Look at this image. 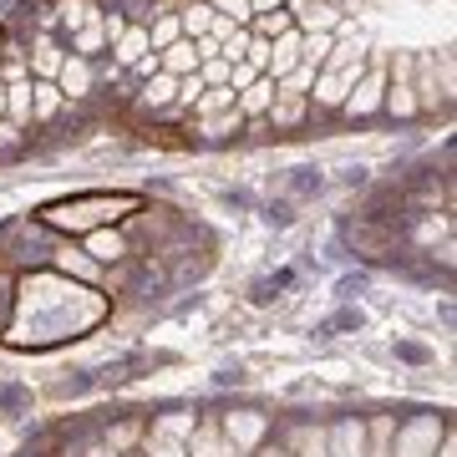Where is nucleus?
Instances as JSON below:
<instances>
[{
  "label": "nucleus",
  "instance_id": "f257e3e1",
  "mask_svg": "<svg viewBox=\"0 0 457 457\" xmlns=\"http://www.w3.org/2000/svg\"><path fill=\"white\" fill-rule=\"evenodd\" d=\"M386 107L396 117H417V97H411V62L396 56L392 62V77H386Z\"/></svg>",
  "mask_w": 457,
  "mask_h": 457
},
{
  "label": "nucleus",
  "instance_id": "f03ea898",
  "mask_svg": "<svg viewBox=\"0 0 457 457\" xmlns=\"http://www.w3.org/2000/svg\"><path fill=\"white\" fill-rule=\"evenodd\" d=\"M411 71H417V82H411L417 112H437V107H447V97L437 92V62H432V56H417V62H411Z\"/></svg>",
  "mask_w": 457,
  "mask_h": 457
},
{
  "label": "nucleus",
  "instance_id": "7ed1b4c3",
  "mask_svg": "<svg viewBox=\"0 0 457 457\" xmlns=\"http://www.w3.org/2000/svg\"><path fill=\"white\" fill-rule=\"evenodd\" d=\"M56 87H62L66 102H71V97H87V92H92V62L71 51V56L62 62V71H56Z\"/></svg>",
  "mask_w": 457,
  "mask_h": 457
},
{
  "label": "nucleus",
  "instance_id": "20e7f679",
  "mask_svg": "<svg viewBox=\"0 0 457 457\" xmlns=\"http://www.w3.org/2000/svg\"><path fill=\"white\" fill-rule=\"evenodd\" d=\"M300 41H305V36L295 31H285V36H275V41H270V62H264V71H275V77H290L295 66H300Z\"/></svg>",
  "mask_w": 457,
  "mask_h": 457
},
{
  "label": "nucleus",
  "instance_id": "39448f33",
  "mask_svg": "<svg viewBox=\"0 0 457 457\" xmlns=\"http://www.w3.org/2000/svg\"><path fill=\"white\" fill-rule=\"evenodd\" d=\"M270 122L275 128H295L300 117H305V92H290V87H275V102H270Z\"/></svg>",
  "mask_w": 457,
  "mask_h": 457
},
{
  "label": "nucleus",
  "instance_id": "423d86ee",
  "mask_svg": "<svg viewBox=\"0 0 457 457\" xmlns=\"http://www.w3.org/2000/svg\"><path fill=\"white\" fill-rule=\"evenodd\" d=\"M158 66H163L168 77H194L198 71V51H194V41H173L168 51H158Z\"/></svg>",
  "mask_w": 457,
  "mask_h": 457
},
{
  "label": "nucleus",
  "instance_id": "0eeeda50",
  "mask_svg": "<svg viewBox=\"0 0 457 457\" xmlns=\"http://www.w3.org/2000/svg\"><path fill=\"white\" fill-rule=\"evenodd\" d=\"M173 41H183V26H179V11H173V5H163V11L153 16V26H147V46L168 51Z\"/></svg>",
  "mask_w": 457,
  "mask_h": 457
},
{
  "label": "nucleus",
  "instance_id": "6e6552de",
  "mask_svg": "<svg viewBox=\"0 0 457 457\" xmlns=\"http://www.w3.org/2000/svg\"><path fill=\"white\" fill-rule=\"evenodd\" d=\"M147 51H153V46H147V26H128V31L112 41V62L117 66H132V62H143Z\"/></svg>",
  "mask_w": 457,
  "mask_h": 457
},
{
  "label": "nucleus",
  "instance_id": "1a4fd4ad",
  "mask_svg": "<svg viewBox=\"0 0 457 457\" xmlns=\"http://www.w3.org/2000/svg\"><path fill=\"white\" fill-rule=\"evenodd\" d=\"M87 249H92V260H102V264L128 260V254H132L128 239H122V234H112V228H92V234H87Z\"/></svg>",
  "mask_w": 457,
  "mask_h": 457
},
{
  "label": "nucleus",
  "instance_id": "9d476101",
  "mask_svg": "<svg viewBox=\"0 0 457 457\" xmlns=\"http://www.w3.org/2000/svg\"><path fill=\"white\" fill-rule=\"evenodd\" d=\"M62 107H66V97L56 82H31V122H51Z\"/></svg>",
  "mask_w": 457,
  "mask_h": 457
},
{
  "label": "nucleus",
  "instance_id": "9b49d317",
  "mask_svg": "<svg viewBox=\"0 0 457 457\" xmlns=\"http://www.w3.org/2000/svg\"><path fill=\"white\" fill-rule=\"evenodd\" d=\"M31 62H36V82H56V71H62V46H56V41H51L46 31L36 36V51H31Z\"/></svg>",
  "mask_w": 457,
  "mask_h": 457
},
{
  "label": "nucleus",
  "instance_id": "f8f14e48",
  "mask_svg": "<svg viewBox=\"0 0 457 457\" xmlns=\"http://www.w3.org/2000/svg\"><path fill=\"white\" fill-rule=\"evenodd\" d=\"M179 26H183V36H209V26H213V5L209 0H183L179 5Z\"/></svg>",
  "mask_w": 457,
  "mask_h": 457
},
{
  "label": "nucleus",
  "instance_id": "ddd939ff",
  "mask_svg": "<svg viewBox=\"0 0 457 457\" xmlns=\"http://www.w3.org/2000/svg\"><path fill=\"white\" fill-rule=\"evenodd\" d=\"M234 107H239V92H234V87H209V92H204V97L194 102V117L204 122V117L234 112Z\"/></svg>",
  "mask_w": 457,
  "mask_h": 457
},
{
  "label": "nucleus",
  "instance_id": "4468645a",
  "mask_svg": "<svg viewBox=\"0 0 457 457\" xmlns=\"http://www.w3.org/2000/svg\"><path fill=\"white\" fill-rule=\"evenodd\" d=\"M183 447H188L194 457H228V453H234V447H224V437H219V427H194Z\"/></svg>",
  "mask_w": 457,
  "mask_h": 457
},
{
  "label": "nucleus",
  "instance_id": "2eb2a0df",
  "mask_svg": "<svg viewBox=\"0 0 457 457\" xmlns=\"http://www.w3.org/2000/svg\"><path fill=\"white\" fill-rule=\"evenodd\" d=\"M270 102H275V87L270 82H249L239 92V117H264L270 112Z\"/></svg>",
  "mask_w": 457,
  "mask_h": 457
},
{
  "label": "nucleus",
  "instance_id": "dca6fc26",
  "mask_svg": "<svg viewBox=\"0 0 457 457\" xmlns=\"http://www.w3.org/2000/svg\"><path fill=\"white\" fill-rule=\"evenodd\" d=\"M330 437H336V453H330V457H361V442H366V427H361V422H341L336 432H330Z\"/></svg>",
  "mask_w": 457,
  "mask_h": 457
},
{
  "label": "nucleus",
  "instance_id": "f3484780",
  "mask_svg": "<svg viewBox=\"0 0 457 457\" xmlns=\"http://www.w3.org/2000/svg\"><path fill=\"white\" fill-rule=\"evenodd\" d=\"M5 112L31 128V82H11L5 87Z\"/></svg>",
  "mask_w": 457,
  "mask_h": 457
},
{
  "label": "nucleus",
  "instance_id": "a211bd4d",
  "mask_svg": "<svg viewBox=\"0 0 457 457\" xmlns=\"http://www.w3.org/2000/svg\"><path fill=\"white\" fill-rule=\"evenodd\" d=\"M179 97V77H168V71H158L153 82L143 87V107H163V102Z\"/></svg>",
  "mask_w": 457,
  "mask_h": 457
},
{
  "label": "nucleus",
  "instance_id": "6ab92c4d",
  "mask_svg": "<svg viewBox=\"0 0 457 457\" xmlns=\"http://www.w3.org/2000/svg\"><path fill=\"white\" fill-rule=\"evenodd\" d=\"M71 46H77V56H87V62H92V56H97V51L107 46V31H102V16H97V21H87L82 31H77V41H71Z\"/></svg>",
  "mask_w": 457,
  "mask_h": 457
},
{
  "label": "nucleus",
  "instance_id": "aec40b11",
  "mask_svg": "<svg viewBox=\"0 0 457 457\" xmlns=\"http://www.w3.org/2000/svg\"><path fill=\"white\" fill-rule=\"evenodd\" d=\"M290 26H295V21H290V11H264V16H254V21H249V31H254V36H264V41H270V36H285Z\"/></svg>",
  "mask_w": 457,
  "mask_h": 457
},
{
  "label": "nucleus",
  "instance_id": "412c9836",
  "mask_svg": "<svg viewBox=\"0 0 457 457\" xmlns=\"http://www.w3.org/2000/svg\"><path fill=\"white\" fill-rule=\"evenodd\" d=\"M295 447H300V457H326V432L300 427V432H295Z\"/></svg>",
  "mask_w": 457,
  "mask_h": 457
},
{
  "label": "nucleus",
  "instance_id": "4be33fe9",
  "mask_svg": "<svg viewBox=\"0 0 457 457\" xmlns=\"http://www.w3.org/2000/svg\"><path fill=\"white\" fill-rule=\"evenodd\" d=\"M209 5L219 11V16H228L234 26H249V21H254V11H249V0H209Z\"/></svg>",
  "mask_w": 457,
  "mask_h": 457
},
{
  "label": "nucleus",
  "instance_id": "5701e85b",
  "mask_svg": "<svg viewBox=\"0 0 457 457\" xmlns=\"http://www.w3.org/2000/svg\"><path fill=\"white\" fill-rule=\"evenodd\" d=\"M204 92H209V87H204V77H198V71H194V77H183V82H179V107H188V112H194V102L204 97Z\"/></svg>",
  "mask_w": 457,
  "mask_h": 457
},
{
  "label": "nucleus",
  "instance_id": "b1692460",
  "mask_svg": "<svg viewBox=\"0 0 457 457\" xmlns=\"http://www.w3.org/2000/svg\"><path fill=\"white\" fill-rule=\"evenodd\" d=\"M137 432H143V422H122L117 432H107V447H112V453H122V447H132V442H137Z\"/></svg>",
  "mask_w": 457,
  "mask_h": 457
},
{
  "label": "nucleus",
  "instance_id": "393cba45",
  "mask_svg": "<svg viewBox=\"0 0 457 457\" xmlns=\"http://www.w3.org/2000/svg\"><path fill=\"white\" fill-rule=\"evenodd\" d=\"M173 132H179V128H147L143 137H147V143H158V147H188V137H173Z\"/></svg>",
  "mask_w": 457,
  "mask_h": 457
},
{
  "label": "nucleus",
  "instance_id": "a878e982",
  "mask_svg": "<svg viewBox=\"0 0 457 457\" xmlns=\"http://www.w3.org/2000/svg\"><path fill=\"white\" fill-rule=\"evenodd\" d=\"M132 71H137V77H158V71H163V66H158V51H147L143 62H132Z\"/></svg>",
  "mask_w": 457,
  "mask_h": 457
},
{
  "label": "nucleus",
  "instance_id": "bb28decb",
  "mask_svg": "<svg viewBox=\"0 0 457 457\" xmlns=\"http://www.w3.org/2000/svg\"><path fill=\"white\" fill-rule=\"evenodd\" d=\"M249 11H254V16H264V11H279V0H249Z\"/></svg>",
  "mask_w": 457,
  "mask_h": 457
},
{
  "label": "nucleus",
  "instance_id": "cd10ccee",
  "mask_svg": "<svg viewBox=\"0 0 457 457\" xmlns=\"http://www.w3.org/2000/svg\"><path fill=\"white\" fill-rule=\"evenodd\" d=\"M87 457H122V453H112L107 442H97V447H92V453H87Z\"/></svg>",
  "mask_w": 457,
  "mask_h": 457
},
{
  "label": "nucleus",
  "instance_id": "c85d7f7f",
  "mask_svg": "<svg viewBox=\"0 0 457 457\" xmlns=\"http://www.w3.org/2000/svg\"><path fill=\"white\" fill-rule=\"evenodd\" d=\"M260 457H290V453H279V447H264V453Z\"/></svg>",
  "mask_w": 457,
  "mask_h": 457
},
{
  "label": "nucleus",
  "instance_id": "c756f323",
  "mask_svg": "<svg viewBox=\"0 0 457 457\" xmlns=\"http://www.w3.org/2000/svg\"><path fill=\"white\" fill-rule=\"evenodd\" d=\"M0 117H5V82H0Z\"/></svg>",
  "mask_w": 457,
  "mask_h": 457
}]
</instances>
